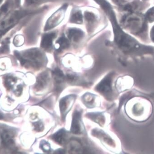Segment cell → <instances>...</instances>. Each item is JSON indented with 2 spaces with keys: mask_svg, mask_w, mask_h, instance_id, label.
I'll return each instance as SVG.
<instances>
[{
  "mask_svg": "<svg viewBox=\"0 0 154 154\" xmlns=\"http://www.w3.org/2000/svg\"><path fill=\"white\" fill-rule=\"evenodd\" d=\"M108 12L113 26L114 40L121 50L127 53L138 54L152 52L154 51L153 47L142 44L136 39L122 30L118 24L115 13L112 10Z\"/></svg>",
  "mask_w": 154,
  "mask_h": 154,
  "instance_id": "cell-1",
  "label": "cell"
},
{
  "mask_svg": "<svg viewBox=\"0 0 154 154\" xmlns=\"http://www.w3.org/2000/svg\"><path fill=\"white\" fill-rule=\"evenodd\" d=\"M14 54L22 66L38 68L46 61L45 55L40 50L32 48L19 52L15 51Z\"/></svg>",
  "mask_w": 154,
  "mask_h": 154,
  "instance_id": "cell-2",
  "label": "cell"
},
{
  "mask_svg": "<svg viewBox=\"0 0 154 154\" xmlns=\"http://www.w3.org/2000/svg\"><path fill=\"white\" fill-rule=\"evenodd\" d=\"M33 12L29 10L16 9L0 20V40L16 26L22 19Z\"/></svg>",
  "mask_w": 154,
  "mask_h": 154,
  "instance_id": "cell-3",
  "label": "cell"
},
{
  "mask_svg": "<svg viewBox=\"0 0 154 154\" xmlns=\"http://www.w3.org/2000/svg\"><path fill=\"white\" fill-rule=\"evenodd\" d=\"M66 9L67 7L65 5L54 12L48 19L44 30H49L59 25L64 18Z\"/></svg>",
  "mask_w": 154,
  "mask_h": 154,
  "instance_id": "cell-4",
  "label": "cell"
},
{
  "mask_svg": "<svg viewBox=\"0 0 154 154\" xmlns=\"http://www.w3.org/2000/svg\"><path fill=\"white\" fill-rule=\"evenodd\" d=\"M20 0H6L0 7V20L19 6Z\"/></svg>",
  "mask_w": 154,
  "mask_h": 154,
  "instance_id": "cell-5",
  "label": "cell"
},
{
  "mask_svg": "<svg viewBox=\"0 0 154 154\" xmlns=\"http://www.w3.org/2000/svg\"><path fill=\"white\" fill-rule=\"evenodd\" d=\"M96 90L105 94L110 93L111 90V76H107L104 79H103L101 82L97 85Z\"/></svg>",
  "mask_w": 154,
  "mask_h": 154,
  "instance_id": "cell-6",
  "label": "cell"
},
{
  "mask_svg": "<svg viewBox=\"0 0 154 154\" xmlns=\"http://www.w3.org/2000/svg\"><path fill=\"white\" fill-rule=\"evenodd\" d=\"M56 34L55 33H50L43 35L41 38L40 46L45 50H48L53 45V41L55 38Z\"/></svg>",
  "mask_w": 154,
  "mask_h": 154,
  "instance_id": "cell-7",
  "label": "cell"
},
{
  "mask_svg": "<svg viewBox=\"0 0 154 154\" xmlns=\"http://www.w3.org/2000/svg\"><path fill=\"white\" fill-rule=\"evenodd\" d=\"M2 145L9 149H13L14 147V141L13 136L10 131H4L1 134Z\"/></svg>",
  "mask_w": 154,
  "mask_h": 154,
  "instance_id": "cell-8",
  "label": "cell"
},
{
  "mask_svg": "<svg viewBox=\"0 0 154 154\" xmlns=\"http://www.w3.org/2000/svg\"><path fill=\"white\" fill-rule=\"evenodd\" d=\"M81 112L78 111H75L74 113L71 131L75 134H80L81 133Z\"/></svg>",
  "mask_w": 154,
  "mask_h": 154,
  "instance_id": "cell-9",
  "label": "cell"
},
{
  "mask_svg": "<svg viewBox=\"0 0 154 154\" xmlns=\"http://www.w3.org/2000/svg\"><path fill=\"white\" fill-rule=\"evenodd\" d=\"M84 35L83 31L77 28H71L68 30V36L71 41L78 42Z\"/></svg>",
  "mask_w": 154,
  "mask_h": 154,
  "instance_id": "cell-10",
  "label": "cell"
},
{
  "mask_svg": "<svg viewBox=\"0 0 154 154\" xmlns=\"http://www.w3.org/2000/svg\"><path fill=\"white\" fill-rule=\"evenodd\" d=\"M74 96H69L66 97H64L60 101V107L61 112L63 115L65 114L69 111L70 109V105L72 104V102L74 100Z\"/></svg>",
  "mask_w": 154,
  "mask_h": 154,
  "instance_id": "cell-11",
  "label": "cell"
},
{
  "mask_svg": "<svg viewBox=\"0 0 154 154\" xmlns=\"http://www.w3.org/2000/svg\"><path fill=\"white\" fill-rule=\"evenodd\" d=\"M66 133L63 130L59 131L53 136V139L57 143L63 144L65 142L66 140Z\"/></svg>",
  "mask_w": 154,
  "mask_h": 154,
  "instance_id": "cell-12",
  "label": "cell"
},
{
  "mask_svg": "<svg viewBox=\"0 0 154 154\" xmlns=\"http://www.w3.org/2000/svg\"><path fill=\"white\" fill-rule=\"evenodd\" d=\"M69 46V42L66 37L62 36L58 39L56 42V47L58 50L66 49Z\"/></svg>",
  "mask_w": 154,
  "mask_h": 154,
  "instance_id": "cell-13",
  "label": "cell"
},
{
  "mask_svg": "<svg viewBox=\"0 0 154 154\" xmlns=\"http://www.w3.org/2000/svg\"><path fill=\"white\" fill-rule=\"evenodd\" d=\"M47 77L46 73H43L39 76L36 86L37 89L39 90L43 88L47 85Z\"/></svg>",
  "mask_w": 154,
  "mask_h": 154,
  "instance_id": "cell-14",
  "label": "cell"
},
{
  "mask_svg": "<svg viewBox=\"0 0 154 154\" xmlns=\"http://www.w3.org/2000/svg\"><path fill=\"white\" fill-rule=\"evenodd\" d=\"M70 22L75 24H82L83 22V16L80 11L75 12L71 16Z\"/></svg>",
  "mask_w": 154,
  "mask_h": 154,
  "instance_id": "cell-15",
  "label": "cell"
},
{
  "mask_svg": "<svg viewBox=\"0 0 154 154\" xmlns=\"http://www.w3.org/2000/svg\"><path fill=\"white\" fill-rule=\"evenodd\" d=\"M25 43V38L21 34H18L14 36L13 44L15 47H19L22 46Z\"/></svg>",
  "mask_w": 154,
  "mask_h": 154,
  "instance_id": "cell-16",
  "label": "cell"
},
{
  "mask_svg": "<svg viewBox=\"0 0 154 154\" xmlns=\"http://www.w3.org/2000/svg\"><path fill=\"white\" fill-rule=\"evenodd\" d=\"M10 38H6L2 42L0 47V54H6L9 52Z\"/></svg>",
  "mask_w": 154,
  "mask_h": 154,
  "instance_id": "cell-17",
  "label": "cell"
},
{
  "mask_svg": "<svg viewBox=\"0 0 154 154\" xmlns=\"http://www.w3.org/2000/svg\"><path fill=\"white\" fill-rule=\"evenodd\" d=\"M145 18L149 23L154 22V7L150 8L146 12Z\"/></svg>",
  "mask_w": 154,
  "mask_h": 154,
  "instance_id": "cell-18",
  "label": "cell"
},
{
  "mask_svg": "<svg viewBox=\"0 0 154 154\" xmlns=\"http://www.w3.org/2000/svg\"><path fill=\"white\" fill-rule=\"evenodd\" d=\"M15 82H16V79L13 77L8 76V77H7V78L5 79L4 84L7 89L8 90H10L11 89V88L12 87V85H14Z\"/></svg>",
  "mask_w": 154,
  "mask_h": 154,
  "instance_id": "cell-19",
  "label": "cell"
},
{
  "mask_svg": "<svg viewBox=\"0 0 154 154\" xmlns=\"http://www.w3.org/2000/svg\"><path fill=\"white\" fill-rule=\"evenodd\" d=\"M95 1L100 5L102 8L106 10L107 11L111 9L110 4L106 0H94Z\"/></svg>",
  "mask_w": 154,
  "mask_h": 154,
  "instance_id": "cell-20",
  "label": "cell"
},
{
  "mask_svg": "<svg viewBox=\"0 0 154 154\" xmlns=\"http://www.w3.org/2000/svg\"><path fill=\"white\" fill-rule=\"evenodd\" d=\"M85 17L88 23H93L96 20L95 15L90 12H85Z\"/></svg>",
  "mask_w": 154,
  "mask_h": 154,
  "instance_id": "cell-21",
  "label": "cell"
},
{
  "mask_svg": "<svg viewBox=\"0 0 154 154\" xmlns=\"http://www.w3.org/2000/svg\"><path fill=\"white\" fill-rule=\"evenodd\" d=\"M43 0H24L25 6H30L38 4Z\"/></svg>",
  "mask_w": 154,
  "mask_h": 154,
  "instance_id": "cell-22",
  "label": "cell"
},
{
  "mask_svg": "<svg viewBox=\"0 0 154 154\" xmlns=\"http://www.w3.org/2000/svg\"><path fill=\"white\" fill-rule=\"evenodd\" d=\"M91 117H92V119L95 120V122L99 123H103L104 122L103 121L104 119H103V117L102 115H100V114L92 115Z\"/></svg>",
  "mask_w": 154,
  "mask_h": 154,
  "instance_id": "cell-23",
  "label": "cell"
},
{
  "mask_svg": "<svg viewBox=\"0 0 154 154\" xmlns=\"http://www.w3.org/2000/svg\"><path fill=\"white\" fill-rule=\"evenodd\" d=\"M34 127L35 130L38 131H40L43 129V125L41 122H35L34 123Z\"/></svg>",
  "mask_w": 154,
  "mask_h": 154,
  "instance_id": "cell-24",
  "label": "cell"
},
{
  "mask_svg": "<svg viewBox=\"0 0 154 154\" xmlns=\"http://www.w3.org/2000/svg\"><path fill=\"white\" fill-rule=\"evenodd\" d=\"M49 144H47V142L44 141L42 144H41V148L42 149L45 151H48L50 149V146H49Z\"/></svg>",
  "mask_w": 154,
  "mask_h": 154,
  "instance_id": "cell-25",
  "label": "cell"
},
{
  "mask_svg": "<svg viewBox=\"0 0 154 154\" xmlns=\"http://www.w3.org/2000/svg\"><path fill=\"white\" fill-rule=\"evenodd\" d=\"M22 91V88L21 86H19L18 87V89L16 90V92H15V94L18 96H19L21 94V93Z\"/></svg>",
  "mask_w": 154,
  "mask_h": 154,
  "instance_id": "cell-26",
  "label": "cell"
},
{
  "mask_svg": "<svg viewBox=\"0 0 154 154\" xmlns=\"http://www.w3.org/2000/svg\"><path fill=\"white\" fill-rule=\"evenodd\" d=\"M150 37L151 41L154 43V26L151 28L150 31Z\"/></svg>",
  "mask_w": 154,
  "mask_h": 154,
  "instance_id": "cell-27",
  "label": "cell"
},
{
  "mask_svg": "<svg viewBox=\"0 0 154 154\" xmlns=\"http://www.w3.org/2000/svg\"><path fill=\"white\" fill-rule=\"evenodd\" d=\"M3 114H2V113L1 112H0V119H3Z\"/></svg>",
  "mask_w": 154,
  "mask_h": 154,
  "instance_id": "cell-28",
  "label": "cell"
},
{
  "mask_svg": "<svg viewBox=\"0 0 154 154\" xmlns=\"http://www.w3.org/2000/svg\"><path fill=\"white\" fill-rule=\"evenodd\" d=\"M3 0H0V7L1 6L2 3H3Z\"/></svg>",
  "mask_w": 154,
  "mask_h": 154,
  "instance_id": "cell-29",
  "label": "cell"
},
{
  "mask_svg": "<svg viewBox=\"0 0 154 154\" xmlns=\"http://www.w3.org/2000/svg\"><path fill=\"white\" fill-rule=\"evenodd\" d=\"M1 142H2V140L1 136H0V143Z\"/></svg>",
  "mask_w": 154,
  "mask_h": 154,
  "instance_id": "cell-30",
  "label": "cell"
}]
</instances>
